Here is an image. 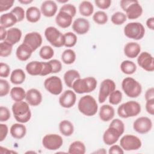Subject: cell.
Masks as SVG:
<instances>
[{"instance_id": "1", "label": "cell", "mask_w": 154, "mask_h": 154, "mask_svg": "<svg viewBox=\"0 0 154 154\" xmlns=\"http://www.w3.org/2000/svg\"><path fill=\"white\" fill-rule=\"evenodd\" d=\"M14 118L19 123H27L31 117V112L29 104L25 101L15 102L12 105Z\"/></svg>"}, {"instance_id": "2", "label": "cell", "mask_w": 154, "mask_h": 154, "mask_svg": "<svg viewBox=\"0 0 154 154\" xmlns=\"http://www.w3.org/2000/svg\"><path fill=\"white\" fill-rule=\"evenodd\" d=\"M78 108L82 114L87 116H93L97 112L98 105L92 96L85 95L80 98L78 103Z\"/></svg>"}, {"instance_id": "3", "label": "cell", "mask_w": 154, "mask_h": 154, "mask_svg": "<svg viewBox=\"0 0 154 154\" xmlns=\"http://www.w3.org/2000/svg\"><path fill=\"white\" fill-rule=\"evenodd\" d=\"M97 80L95 78L88 76L84 78H79L72 84V89L78 94L90 93L95 90L97 86Z\"/></svg>"}, {"instance_id": "4", "label": "cell", "mask_w": 154, "mask_h": 154, "mask_svg": "<svg viewBox=\"0 0 154 154\" xmlns=\"http://www.w3.org/2000/svg\"><path fill=\"white\" fill-rule=\"evenodd\" d=\"M120 5L125 11L127 19L131 20L138 19L143 13V8L137 0H121Z\"/></svg>"}, {"instance_id": "5", "label": "cell", "mask_w": 154, "mask_h": 154, "mask_svg": "<svg viewBox=\"0 0 154 154\" xmlns=\"http://www.w3.org/2000/svg\"><path fill=\"white\" fill-rule=\"evenodd\" d=\"M140 104L134 100H130L121 104L117 108V114L123 119L133 117L141 112Z\"/></svg>"}, {"instance_id": "6", "label": "cell", "mask_w": 154, "mask_h": 154, "mask_svg": "<svg viewBox=\"0 0 154 154\" xmlns=\"http://www.w3.org/2000/svg\"><path fill=\"white\" fill-rule=\"evenodd\" d=\"M122 88L125 94L131 98L138 97L142 91L141 85L131 77L124 78L122 82Z\"/></svg>"}, {"instance_id": "7", "label": "cell", "mask_w": 154, "mask_h": 154, "mask_svg": "<svg viewBox=\"0 0 154 154\" xmlns=\"http://www.w3.org/2000/svg\"><path fill=\"white\" fill-rule=\"evenodd\" d=\"M125 35L129 38L139 40L143 38L145 34V28L140 22H130L124 27Z\"/></svg>"}, {"instance_id": "8", "label": "cell", "mask_w": 154, "mask_h": 154, "mask_svg": "<svg viewBox=\"0 0 154 154\" xmlns=\"http://www.w3.org/2000/svg\"><path fill=\"white\" fill-rule=\"evenodd\" d=\"M45 36L51 45L55 48H61L64 45V37L57 28L49 26L45 29Z\"/></svg>"}, {"instance_id": "9", "label": "cell", "mask_w": 154, "mask_h": 154, "mask_svg": "<svg viewBox=\"0 0 154 154\" xmlns=\"http://www.w3.org/2000/svg\"><path fill=\"white\" fill-rule=\"evenodd\" d=\"M120 146L126 151L137 150L141 148L142 142L138 137L131 134H127L121 138Z\"/></svg>"}, {"instance_id": "10", "label": "cell", "mask_w": 154, "mask_h": 154, "mask_svg": "<svg viewBox=\"0 0 154 154\" xmlns=\"http://www.w3.org/2000/svg\"><path fill=\"white\" fill-rule=\"evenodd\" d=\"M44 87L49 93L54 95L61 94L63 89L62 81L57 76H52L46 78L44 81Z\"/></svg>"}, {"instance_id": "11", "label": "cell", "mask_w": 154, "mask_h": 154, "mask_svg": "<svg viewBox=\"0 0 154 154\" xmlns=\"http://www.w3.org/2000/svg\"><path fill=\"white\" fill-rule=\"evenodd\" d=\"M63 144L62 137L56 134H49L45 135L42 139L43 146L49 150H55L59 149Z\"/></svg>"}, {"instance_id": "12", "label": "cell", "mask_w": 154, "mask_h": 154, "mask_svg": "<svg viewBox=\"0 0 154 154\" xmlns=\"http://www.w3.org/2000/svg\"><path fill=\"white\" fill-rule=\"evenodd\" d=\"M116 83L111 79L103 80L100 85L98 101L100 103H103L109 94L116 90Z\"/></svg>"}, {"instance_id": "13", "label": "cell", "mask_w": 154, "mask_h": 154, "mask_svg": "<svg viewBox=\"0 0 154 154\" xmlns=\"http://www.w3.org/2000/svg\"><path fill=\"white\" fill-rule=\"evenodd\" d=\"M152 122L147 117H140L133 123V129L137 132L141 134L148 133L152 128Z\"/></svg>"}, {"instance_id": "14", "label": "cell", "mask_w": 154, "mask_h": 154, "mask_svg": "<svg viewBox=\"0 0 154 154\" xmlns=\"http://www.w3.org/2000/svg\"><path fill=\"white\" fill-rule=\"evenodd\" d=\"M137 63L140 67L147 72L154 71L153 57L147 52H143L138 55Z\"/></svg>"}, {"instance_id": "15", "label": "cell", "mask_w": 154, "mask_h": 154, "mask_svg": "<svg viewBox=\"0 0 154 154\" xmlns=\"http://www.w3.org/2000/svg\"><path fill=\"white\" fill-rule=\"evenodd\" d=\"M42 37L38 32H31L27 33L25 37L23 43L28 45L34 52L38 48L42 43Z\"/></svg>"}, {"instance_id": "16", "label": "cell", "mask_w": 154, "mask_h": 154, "mask_svg": "<svg viewBox=\"0 0 154 154\" xmlns=\"http://www.w3.org/2000/svg\"><path fill=\"white\" fill-rule=\"evenodd\" d=\"M59 103L64 108H70L74 106L76 101V95L71 90L64 91L59 97Z\"/></svg>"}, {"instance_id": "17", "label": "cell", "mask_w": 154, "mask_h": 154, "mask_svg": "<svg viewBox=\"0 0 154 154\" xmlns=\"http://www.w3.org/2000/svg\"><path fill=\"white\" fill-rule=\"evenodd\" d=\"M122 135L116 128L109 125L103 134V141L105 144L111 146L117 142Z\"/></svg>"}, {"instance_id": "18", "label": "cell", "mask_w": 154, "mask_h": 154, "mask_svg": "<svg viewBox=\"0 0 154 154\" xmlns=\"http://www.w3.org/2000/svg\"><path fill=\"white\" fill-rule=\"evenodd\" d=\"M90 25L89 21L83 17L75 19L72 23V29L77 34L83 35L86 34L90 29Z\"/></svg>"}, {"instance_id": "19", "label": "cell", "mask_w": 154, "mask_h": 154, "mask_svg": "<svg viewBox=\"0 0 154 154\" xmlns=\"http://www.w3.org/2000/svg\"><path fill=\"white\" fill-rule=\"evenodd\" d=\"M26 102L31 106H36L40 105L42 101V94L36 88H31L26 91Z\"/></svg>"}, {"instance_id": "20", "label": "cell", "mask_w": 154, "mask_h": 154, "mask_svg": "<svg viewBox=\"0 0 154 154\" xmlns=\"http://www.w3.org/2000/svg\"><path fill=\"white\" fill-rule=\"evenodd\" d=\"M57 5L55 1L51 0L45 1L40 7V11L42 14L47 17H53L57 11Z\"/></svg>"}, {"instance_id": "21", "label": "cell", "mask_w": 154, "mask_h": 154, "mask_svg": "<svg viewBox=\"0 0 154 154\" xmlns=\"http://www.w3.org/2000/svg\"><path fill=\"white\" fill-rule=\"evenodd\" d=\"M125 55L130 58H134L138 56L141 52L140 45L134 42H131L127 43L124 47Z\"/></svg>"}, {"instance_id": "22", "label": "cell", "mask_w": 154, "mask_h": 154, "mask_svg": "<svg viewBox=\"0 0 154 154\" xmlns=\"http://www.w3.org/2000/svg\"><path fill=\"white\" fill-rule=\"evenodd\" d=\"M72 19L73 17L69 14L59 10V12L55 17V22L60 27L62 28H67L71 25Z\"/></svg>"}, {"instance_id": "23", "label": "cell", "mask_w": 154, "mask_h": 154, "mask_svg": "<svg viewBox=\"0 0 154 154\" xmlns=\"http://www.w3.org/2000/svg\"><path fill=\"white\" fill-rule=\"evenodd\" d=\"M114 109L110 105H103L100 108L99 116L100 119L103 122H108L112 120L114 116Z\"/></svg>"}, {"instance_id": "24", "label": "cell", "mask_w": 154, "mask_h": 154, "mask_svg": "<svg viewBox=\"0 0 154 154\" xmlns=\"http://www.w3.org/2000/svg\"><path fill=\"white\" fill-rule=\"evenodd\" d=\"M32 52V49L28 45L23 43L17 47L16 51V55L20 61H25L31 57Z\"/></svg>"}, {"instance_id": "25", "label": "cell", "mask_w": 154, "mask_h": 154, "mask_svg": "<svg viewBox=\"0 0 154 154\" xmlns=\"http://www.w3.org/2000/svg\"><path fill=\"white\" fill-rule=\"evenodd\" d=\"M22 35V33L19 28L16 27L10 28L7 30V37L5 41L13 46L20 40Z\"/></svg>"}, {"instance_id": "26", "label": "cell", "mask_w": 154, "mask_h": 154, "mask_svg": "<svg viewBox=\"0 0 154 154\" xmlns=\"http://www.w3.org/2000/svg\"><path fill=\"white\" fill-rule=\"evenodd\" d=\"M10 132L11 135L16 139H22L23 138L26 133V126L21 123H14L11 125Z\"/></svg>"}, {"instance_id": "27", "label": "cell", "mask_w": 154, "mask_h": 154, "mask_svg": "<svg viewBox=\"0 0 154 154\" xmlns=\"http://www.w3.org/2000/svg\"><path fill=\"white\" fill-rule=\"evenodd\" d=\"M25 69L27 73L30 75L40 76L43 70V61H30L26 65Z\"/></svg>"}, {"instance_id": "28", "label": "cell", "mask_w": 154, "mask_h": 154, "mask_svg": "<svg viewBox=\"0 0 154 154\" xmlns=\"http://www.w3.org/2000/svg\"><path fill=\"white\" fill-rule=\"evenodd\" d=\"M17 22H18L16 17L11 12L2 14L0 17L1 26L5 29L11 27Z\"/></svg>"}, {"instance_id": "29", "label": "cell", "mask_w": 154, "mask_h": 154, "mask_svg": "<svg viewBox=\"0 0 154 154\" xmlns=\"http://www.w3.org/2000/svg\"><path fill=\"white\" fill-rule=\"evenodd\" d=\"M41 11L37 7L32 6L27 8L25 16L26 20L31 23L37 22L41 17Z\"/></svg>"}, {"instance_id": "30", "label": "cell", "mask_w": 154, "mask_h": 154, "mask_svg": "<svg viewBox=\"0 0 154 154\" xmlns=\"http://www.w3.org/2000/svg\"><path fill=\"white\" fill-rule=\"evenodd\" d=\"M81 78V75L78 71L75 69H70L65 72L64 74V81L66 85L69 87L72 88L73 83L76 79Z\"/></svg>"}, {"instance_id": "31", "label": "cell", "mask_w": 154, "mask_h": 154, "mask_svg": "<svg viewBox=\"0 0 154 154\" xmlns=\"http://www.w3.org/2000/svg\"><path fill=\"white\" fill-rule=\"evenodd\" d=\"M26 78L24 71L21 69H16L12 71L10 75V81L12 84L19 85L22 84Z\"/></svg>"}, {"instance_id": "32", "label": "cell", "mask_w": 154, "mask_h": 154, "mask_svg": "<svg viewBox=\"0 0 154 154\" xmlns=\"http://www.w3.org/2000/svg\"><path fill=\"white\" fill-rule=\"evenodd\" d=\"M59 130L61 134L65 137L72 135L74 132L73 123L67 120H63L59 123Z\"/></svg>"}, {"instance_id": "33", "label": "cell", "mask_w": 154, "mask_h": 154, "mask_svg": "<svg viewBox=\"0 0 154 154\" xmlns=\"http://www.w3.org/2000/svg\"><path fill=\"white\" fill-rule=\"evenodd\" d=\"M86 148L84 143L81 141H75L72 142L68 149V153L70 154H84Z\"/></svg>"}, {"instance_id": "34", "label": "cell", "mask_w": 154, "mask_h": 154, "mask_svg": "<svg viewBox=\"0 0 154 154\" xmlns=\"http://www.w3.org/2000/svg\"><path fill=\"white\" fill-rule=\"evenodd\" d=\"M79 11L82 16L85 17H89L93 13V5L91 2L88 1H83L79 4Z\"/></svg>"}, {"instance_id": "35", "label": "cell", "mask_w": 154, "mask_h": 154, "mask_svg": "<svg viewBox=\"0 0 154 154\" xmlns=\"http://www.w3.org/2000/svg\"><path fill=\"white\" fill-rule=\"evenodd\" d=\"M10 94L14 101L20 102L25 99L26 91L20 87H14L11 89Z\"/></svg>"}, {"instance_id": "36", "label": "cell", "mask_w": 154, "mask_h": 154, "mask_svg": "<svg viewBox=\"0 0 154 154\" xmlns=\"http://www.w3.org/2000/svg\"><path fill=\"white\" fill-rule=\"evenodd\" d=\"M120 69L122 72L126 75H132L137 70V66L132 61L124 60L120 64Z\"/></svg>"}, {"instance_id": "37", "label": "cell", "mask_w": 154, "mask_h": 154, "mask_svg": "<svg viewBox=\"0 0 154 154\" xmlns=\"http://www.w3.org/2000/svg\"><path fill=\"white\" fill-rule=\"evenodd\" d=\"M76 54L75 51L71 49H67L63 51L61 54V60L65 64H72L76 60Z\"/></svg>"}, {"instance_id": "38", "label": "cell", "mask_w": 154, "mask_h": 154, "mask_svg": "<svg viewBox=\"0 0 154 154\" xmlns=\"http://www.w3.org/2000/svg\"><path fill=\"white\" fill-rule=\"evenodd\" d=\"M39 55L43 60H49L54 57V51L51 46L45 45L40 48Z\"/></svg>"}, {"instance_id": "39", "label": "cell", "mask_w": 154, "mask_h": 154, "mask_svg": "<svg viewBox=\"0 0 154 154\" xmlns=\"http://www.w3.org/2000/svg\"><path fill=\"white\" fill-rule=\"evenodd\" d=\"M64 46L67 48L73 47L77 42V37L72 32H67L64 34Z\"/></svg>"}, {"instance_id": "40", "label": "cell", "mask_w": 154, "mask_h": 154, "mask_svg": "<svg viewBox=\"0 0 154 154\" xmlns=\"http://www.w3.org/2000/svg\"><path fill=\"white\" fill-rule=\"evenodd\" d=\"M93 20L95 23L99 25H104L108 22V17L105 12L103 11H97L94 13Z\"/></svg>"}, {"instance_id": "41", "label": "cell", "mask_w": 154, "mask_h": 154, "mask_svg": "<svg viewBox=\"0 0 154 154\" xmlns=\"http://www.w3.org/2000/svg\"><path fill=\"white\" fill-rule=\"evenodd\" d=\"M127 20L126 14L121 11H117L114 13L111 17L112 23L116 25H120L123 24Z\"/></svg>"}, {"instance_id": "42", "label": "cell", "mask_w": 154, "mask_h": 154, "mask_svg": "<svg viewBox=\"0 0 154 154\" xmlns=\"http://www.w3.org/2000/svg\"><path fill=\"white\" fill-rule=\"evenodd\" d=\"M13 50V45L6 41L0 43V56L7 57L11 55Z\"/></svg>"}, {"instance_id": "43", "label": "cell", "mask_w": 154, "mask_h": 154, "mask_svg": "<svg viewBox=\"0 0 154 154\" xmlns=\"http://www.w3.org/2000/svg\"><path fill=\"white\" fill-rule=\"evenodd\" d=\"M122 93L119 90H114L109 96V102L111 105H117L122 100Z\"/></svg>"}, {"instance_id": "44", "label": "cell", "mask_w": 154, "mask_h": 154, "mask_svg": "<svg viewBox=\"0 0 154 154\" xmlns=\"http://www.w3.org/2000/svg\"><path fill=\"white\" fill-rule=\"evenodd\" d=\"M10 85L7 80L0 79V96L3 97L7 95L10 92Z\"/></svg>"}, {"instance_id": "45", "label": "cell", "mask_w": 154, "mask_h": 154, "mask_svg": "<svg viewBox=\"0 0 154 154\" xmlns=\"http://www.w3.org/2000/svg\"><path fill=\"white\" fill-rule=\"evenodd\" d=\"M10 12L12 13L13 14H14V16L16 17L17 19L18 22H21L24 19L25 13L22 7L19 6H16L14 8H13Z\"/></svg>"}, {"instance_id": "46", "label": "cell", "mask_w": 154, "mask_h": 154, "mask_svg": "<svg viewBox=\"0 0 154 154\" xmlns=\"http://www.w3.org/2000/svg\"><path fill=\"white\" fill-rule=\"evenodd\" d=\"M60 11H64V12L69 14L73 17L75 16V14L76 13V8L75 6L72 4H66L63 5L60 8Z\"/></svg>"}, {"instance_id": "47", "label": "cell", "mask_w": 154, "mask_h": 154, "mask_svg": "<svg viewBox=\"0 0 154 154\" xmlns=\"http://www.w3.org/2000/svg\"><path fill=\"white\" fill-rule=\"evenodd\" d=\"M109 126L116 128L122 134L124 133L125 131V125L124 123L119 119H113L109 124Z\"/></svg>"}, {"instance_id": "48", "label": "cell", "mask_w": 154, "mask_h": 154, "mask_svg": "<svg viewBox=\"0 0 154 154\" xmlns=\"http://www.w3.org/2000/svg\"><path fill=\"white\" fill-rule=\"evenodd\" d=\"M11 116L10 110L8 108L3 106H0V122H4L7 121Z\"/></svg>"}, {"instance_id": "49", "label": "cell", "mask_w": 154, "mask_h": 154, "mask_svg": "<svg viewBox=\"0 0 154 154\" xmlns=\"http://www.w3.org/2000/svg\"><path fill=\"white\" fill-rule=\"evenodd\" d=\"M14 2V0H0V12L7 11L11 8Z\"/></svg>"}, {"instance_id": "50", "label": "cell", "mask_w": 154, "mask_h": 154, "mask_svg": "<svg viewBox=\"0 0 154 154\" xmlns=\"http://www.w3.org/2000/svg\"><path fill=\"white\" fill-rule=\"evenodd\" d=\"M49 63L51 65L52 72V73H59L62 69V64L61 63L56 59H53L49 61Z\"/></svg>"}, {"instance_id": "51", "label": "cell", "mask_w": 154, "mask_h": 154, "mask_svg": "<svg viewBox=\"0 0 154 154\" xmlns=\"http://www.w3.org/2000/svg\"><path fill=\"white\" fill-rule=\"evenodd\" d=\"M10 73V66L4 63H0V76L2 78H7Z\"/></svg>"}, {"instance_id": "52", "label": "cell", "mask_w": 154, "mask_h": 154, "mask_svg": "<svg viewBox=\"0 0 154 154\" xmlns=\"http://www.w3.org/2000/svg\"><path fill=\"white\" fill-rule=\"evenodd\" d=\"M95 5L100 9L106 10L108 9L111 4L110 0H96L94 1Z\"/></svg>"}, {"instance_id": "53", "label": "cell", "mask_w": 154, "mask_h": 154, "mask_svg": "<svg viewBox=\"0 0 154 154\" xmlns=\"http://www.w3.org/2000/svg\"><path fill=\"white\" fill-rule=\"evenodd\" d=\"M8 132V128L7 125L1 123L0 124V141H4L7 136Z\"/></svg>"}, {"instance_id": "54", "label": "cell", "mask_w": 154, "mask_h": 154, "mask_svg": "<svg viewBox=\"0 0 154 154\" xmlns=\"http://www.w3.org/2000/svg\"><path fill=\"white\" fill-rule=\"evenodd\" d=\"M52 69L49 62L43 61V70L40 76H46L50 73H52Z\"/></svg>"}, {"instance_id": "55", "label": "cell", "mask_w": 154, "mask_h": 154, "mask_svg": "<svg viewBox=\"0 0 154 154\" xmlns=\"http://www.w3.org/2000/svg\"><path fill=\"white\" fill-rule=\"evenodd\" d=\"M108 153L109 154H115V153L122 154V153H124V151L120 146L114 144L111 145V146L109 147Z\"/></svg>"}, {"instance_id": "56", "label": "cell", "mask_w": 154, "mask_h": 154, "mask_svg": "<svg viewBox=\"0 0 154 154\" xmlns=\"http://www.w3.org/2000/svg\"><path fill=\"white\" fill-rule=\"evenodd\" d=\"M146 110L150 115L154 114V99L146 100Z\"/></svg>"}, {"instance_id": "57", "label": "cell", "mask_w": 154, "mask_h": 154, "mask_svg": "<svg viewBox=\"0 0 154 154\" xmlns=\"http://www.w3.org/2000/svg\"><path fill=\"white\" fill-rule=\"evenodd\" d=\"M144 97L146 100L154 99V88L153 87L148 88L146 90Z\"/></svg>"}, {"instance_id": "58", "label": "cell", "mask_w": 154, "mask_h": 154, "mask_svg": "<svg viewBox=\"0 0 154 154\" xmlns=\"http://www.w3.org/2000/svg\"><path fill=\"white\" fill-rule=\"evenodd\" d=\"M146 25L148 28L151 30L154 29V17H151L147 19L146 20Z\"/></svg>"}, {"instance_id": "59", "label": "cell", "mask_w": 154, "mask_h": 154, "mask_svg": "<svg viewBox=\"0 0 154 154\" xmlns=\"http://www.w3.org/2000/svg\"><path fill=\"white\" fill-rule=\"evenodd\" d=\"M7 34V30L4 27H2L0 26V40L1 41H4L6 38Z\"/></svg>"}, {"instance_id": "60", "label": "cell", "mask_w": 154, "mask_h": 154, "mask_svg": "<svg viewBox=\"0 0 154 154\" xmlns=\"http://www.w3.org/2000/svg\"><path fill=\"white\" fill-rule=\"evenodd\" d=\"M32 2H33L32 0H19V3L22 4H25V5L29 4Z\"/></svg>"}, {"instance_id": "61", "label": "cell", "mask_w": 154, "mask_h": 154, "mask_svg": "<svg viewBox=\"0 0 154 154\" xmlns=\"http://www.w3.org/2000/svg\"><path fill=\"white\" fill-rule=\"evenodd\" d=\"M57 1L58 2H61V3H66V2H68V0H66V1H60V0H57Z\"/></svg>"}]
</instances>
